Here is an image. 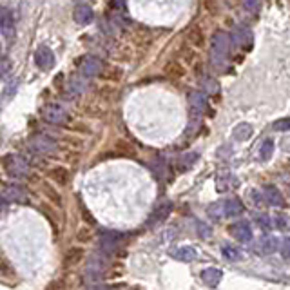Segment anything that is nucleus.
<instances>
[{"label":"nucleus","mask_w":290,"mask_h":290,"mask_svg":"<svg viewBox=\"0 0 290 290\" xmlns=\"http://www.w3.org/2000/svg\"><path fill=\"white\" fill-rule=\"evenodd\" d=\"M274 129H276V131H281V132L290 131V118H283V120L274 122Z\"/></svg>","instance_id":"7c9ffc66"},{"label":"nucleus","mask_w":290,"mask_h":290,"mask_svg":"<svg viewBox=\"0 0 290 290\" xmlns=\"http://www.w3.org/2000/svg\"><path fill=\"white\" fill-rule=\"evenodd\" d=\"M202 279L209 286H216V285H218L219 279H221V272L216 271V269H207V271L202 272Z\"/></svg>","instance_id":"a211bd4d"},{"label":"nucleus","mask_w":290,"mask_h":290,"mask_svg":"<svg viewBox=\"0 0 290 290\" xmlns=\"http://www.w3.org/2000/svg\"><path fill=\"white\" fill-rule=\"evenodd\" d=\"M163 73L169 76V78H183L185 76V68H183L182 62H178V60H169L167 64L163 65Z\"/></svg>","instance_id":"9d476101"},{"label":"nucleus","mask_w":290,"mask_h":290,"mask_svg":"<svg viewBox=\"0 0 290 290\" xmlns=\"http://www.w3.org/2000/svg\"><path fill=\"white\" fill-rule=\"evenodd\" d=\"M274 152V142L272 140H265L261 145V158L263 160H269Z\"/></svg>","instance_id":"393cba45"},{"label":"nucleus","mask_w":290,"mask_h":290,"mask_svg":"<svg viewBox=\"0 0 290 290\" xmlns=\"http://www.w3.org/2000/svg\"><path fill=\"white\" fill-rule=\"evenodd\" d=\"M259 2H261V0H243V6H245L247 11L256 13L259 9Z\"/></svg>","instance_id":"2f4dec72"},{"label":"nucleus","mask_w":290,"mask_h":290,"mask_svg":"<svg viewBox=\"0 0 290 290\" xmlns=\"http://www.w3.org/2000/svg\"><path fill=\"white\" fill-rule=\"evenodd\" d=\"M9 73H11V62L8 58H0V80H4Z\"/></svg>","instance_id":"bb28decb"},{"label":"nucleus","mask_w":290,"mask_h":290,"mask_svg":"<svg viewBox=\"0 0 290 290\" xmlns=\"http://www.w3.org/2000/svg\"><path fill=\"white\" fill-rule=\"evenodd\" d=\"M251 198L256 202V207H258V209H261V207L265 205V196L259 194L258 191H252V192H251Z\"/></svg>","instance_id":"72a5a7b5"},{"label":"nucleus","mask_w":290,"mask_h":290,"mask_svg":"<svg viewBox=\"0 0 290 290\" xmlns=\"http://www.w3.org/2000/svg\"><path fill=\"white\" fill-rule=\"evenodd\" d=\"M42 118L49 123H65L69 115L58 103H48V105H44V109H42Z\"/></svg>","instance_id":"f03ea898"},{"label":"nucleus","mask_w":290,"mask_h":290,"mask_svg":"<svg viewBox=\"0 0 290 290\" xmlns=\"http://www.w3.org/2000/svg\"><path fill=\"white\" fill-rule=\"evenodd\" d=\"M232 36H234V42L239 46V48H243L245 51H249V49L252 48V35L249 29L245 28H236L234 33H232Z\"/></svg>","instance_id":"1a4fd4ad"},{"label":"nucleus","mask_w":290,"mask_h":290,"mask_svg":"<svg viewBox=\"0 0 290 290\" xmlns=\"http://www.w3.org/2000/svg\"><path fill=\"white\" fill-rule=\"evenodd\" d=\"M261 247H263V252L271 254V252H276V251H278L279 243H278V239H276L274 236H265V238H263Z\"/></svg>","instance_id":"412c9836"},{"label":"nucleus","mask_w":290,"mask_h":290,"mask_svg":"<svg viewBox=\"0 0 290 290\" xmlns=\"http://www.w3.org/2000/svg\"><path fill=\"white\" fill-rule=\"evenodd\" d=\"M251 135H252V127L249 125V123H239V125H236V129H234V138L236 140L245 142Z\"/></svg>","instance_id":"aec40b11"},{"label":"nucleus","mask_w":290,"mask_h":290,"mask_svg":"<svg viewBox=\"0 0 290 290\" xmlns=\"http://www.w3.org/2000/svg\"><path fill=\"white\" fill-rule=\"evenodd\" d=\"M281 254L285 256V258H290V238H285V239H283Z\"/></svg>","instance_id":"e433bc0d"},{"label":"nucleus","mask_w":290,"mask_h":290,"mask_svg":"<svg viewBox=\"0 0 290 290\" xmlns=\"http://www.w3.org/2000/svg\"><path fill=\"white\" fill-rule=\"evenodd\" d=\"M44 290H68V281L65 279H53V281L48 283V286H46Z\"/></svg>","instance_id":"a878e982"},{"label":"nucleus","mask_w":290,"mask_h":290,"mask_svg":"<svg viewBox=\"0 0 290 290\" xmlns=\"http://www.w3.org/2000/svg\"><path fill=\"white\" fill-rule=\"evenodd\" d=\"M9 271V266H8V263H6V259L0 256V274H4V272H8Z\"/></svg>","instance_id":"58836bf2"},{"label":"nucleus","mask_w":290,"mask_h":290,"mask_svg":"<svg viewBox=\"0 0 290 290\" xmlns=\"http://www.w3.org/2000/svg\"><path fill=\"white\" fill-rule=\"evenodd\" d=\"M229 232L234 236L238 241H249L252 238V232H251V227L247 221H236L229 227Z\"/></svg>","instance_id":"0eeeda50"},{"label":"nucleus","mask_w":290,"mask_h":290,"mask_svg":"<svg viewBox=\"0 0 290 290\" xmlns=\"http://www.w3.org/2000/svg\"><path fill=\"white\" fill-rule=\"evenodd\" d=\"M209 216H211L212 219H218L221 218L223 214H225V203H214V205L209 207Z\"/></svg>","instance_id":"4be33fe9"},{"label":"nucleus","mask_w":290,"mask_h":290,"mask_svg":"<svg viewBox=\"0 0 290 290\" xmlns=\"http://www.w3.org/2000/svg\"><path fill=\"white\" fill-rule=\"evenodd\" d=\"M42 192H44V196L53 203V205L62 207V196L56 192V189L53 187V185H49V183H44V185H42Z\"/></svg>","instance_id":"f3484780"},{"label":"nucleus","mask_w":290,"mask_h":290,"mask_svg":"<svg viewBox=\"0 0 290 290\" xmlns=\"http://www.w3.org/2000/svg\"><path fill=\"white\" fill-rule=\"evenodd\" d=\"M35 64L42 71H49L55 65V53L51 51L49 46H38L35 51Z\"/></svg>","instance_id":"7ed1b4c3"},{"label":"nucleus","mask_w":290,"mask_h":290,"mask_svg":"<svg viewBox=\"0 0 290 290\" xmlns=\"http://www.w3.org/2000/svg\"><path fill=\"white\" fill-rule=\"evenodd\" d=\"M189 103H191V109L194 115H202L203 111H205L207 107V98L203 93L199 91H194L189 95Z\"/></svg>","instance_id":"f8f14e48"},{"label":"nucleus","mask_w":290,"mask_h":290,"mask_svg":"<svg viewBox=\"0 0 290 290\" xmlns=\"http://www.w3.org/2000/svg\"><path fill=\"white\" fill-rule=\"evenodd\" d=\"M172 258L180 259V261H192V259L198 258V252L192 247H180L172 251Z\"/></svg>","instance_id":"4468645a"},{"label":"nucleus","mask_w":290,"mask_h":290,"mask_svg":"<svg viewBox=\"0 0 290 290\" xmlns=\"http://www.w3.org/2000/svg\"><path fill=\"white\" fill-rule=\"evenodd\" d=\"M196 160H198V154H187V156H183V158L180 160V163H185V165H183V171H187V169L191 167V165L196 162Z\"/></svg>","instance_id":"473e14b6"},{"label":"nucleus","mask_w":290,"mask_h":290,"mask_svg":"<svg viewBox=\"0 0 290 290\" xmlns=\"http://www.w3.org/2000/svg\"><path fill=\"white\" fill-rule=\"evenodd\" d=\"M182 55H183V58L187 60V62H191V64L196 60V53L192 51V48H183L182 49Z\"/></svg>","instance_id":"c9c22d12"},{"label":"nucleus","mask_w":290,"mask_h":290,"mask_svg":"<svg viewBox=\"0 0 290 290\" xmlns=\"http://www.w3.org/2000/svg\"><path fill=\"white\" fill-rule=\"evenodd\" d=\"M187 42L191 44V48H198L202 49L203 46H205V35H203V31L199 28H191L187 31Z\"/></svg>","instance_id":"ddd939ff"},{"label":"nucleus","mask_w":290,"mask_h":290,"mask_svg":"<svg viewBox=\"0 0 290 290\" xmlns=\"http://www.w3.org/2000/svg\"><path fill=\"white\" fill-rule=\"evenodd\" d=\"M203 6H205L209 15H218V11H219L218 0H203Z\"/></svg>","instance_id":"c85d7f7f"},{"label":"nucleus","mask_w":290,"mask_h":290,"mask_svg":"<svg viewBox=\"0 0 290 290\" xmlns=\"http://www.w3.org/2000/svg\"><path fill=\"white\" fill-rule=\"evenodd\" d=\"M85 258V251L82 249V247H71V249H68L64 254V266H76L82 263V259Z\"/></svg>","instance_id":"6e6552de"},{"label":"nucleus","mask_w":290,"mask_h":290,"mask_svg":"<svg viewBox=\"0 0 290 290\" xmlns=\"http://www.w3.org/2000/svg\"><path fill=\"white\" fill-rule=\"evenodd\" d=\"M76 239H78V241H82V243L91 241V239H93V232L89 231V229H80V231L76 232Z\"/></svg>","instance_id":"c756f323"},{"label":"nucleus","mask_w":290,"mask_h":290,"mask_svg":"<svg viewBox=\"0 0 290 290\" xmlns=\"http://www.w3.org/2000/svg\"><path fill=\"white\" fill-rule=\"evenodd\" d=\"M0 35L8 40L15 36V18L9 8H0Z\"/></svg>","instance_id":"20e7f679"},{"label":"nucleus","mask_w":290,"mask_h":290,"mask_svg":"<svg viewBox=\"0 0 290 290\" xmlns=\"http://www.w3.org/2000/svg\"><path fill=\"white\" fill-rule=\"evenodd\" d=\"M78 68L80 73L84 76H98L103 71V64L98 58H95V56H84V58L80 60Z\"/></svg>","instance_id":"39448f33"},{"label":"nucleus","mask_w":290,"mask_h":290,"mask_svg":"<svg viewBox=\"0 0 290 290\" xmlns=\"http://www.w3.org/2000/svg\"><path fill=\"white\" fill-rule=\"evenodd\" d=\"M73 20L80 26H89L93 20H95V11H93L89 6L80 4V6H76L75 11H73Z\"/></svg>","instance_id":"423d86ee"},{"label":"nucleus","mask_w":290,"mask_h":290,"mask_svg":"<svg viewBox=\"0 0 290 290\" xmlns=\"http://www.w3.org/2000/svg\"><path fill=\"white\" fill-rule=\"evenodd\" d=\"M278 227L283 231H290V218L288 216H278Z\"/></svg>","instance_id":"f704fd0d"},{"label":"nucleus","mask_w":290,"mask_h":290,"mask_svg":"<svg viewBox=\"0 0 290 290\" xmlns=\"http://www.w3.org/2000/svg\"><path fill=\"white\" fill-rule=\"evenodd\" d=\"M48 176L53 180L55 183H58V185H68L69 183V178H71V174H69V171L64 167V165H56V167L49 169Z\"/></svg>","instance_id":"9b49d317"},{"label":"nucleus","mask_w":290,"mask_h":290,"mask_svg":"<svg viewBox=\"0 0 290 290\" xmlns=\"http://www.w3.org/2000/svg\"><path fill=\"white\" fill-rule=\"evenodd\" d=\"M229 51H231V38L225 31H218L214 33L211 40V58L214 65H223L225 64L227 56H229Z\"/></svg>","instance_id":"f257e3e1"},{"label":"nucleus","mask_w":290,"mask_h":290,"mask_svg":"<svg viewBox=\"0 0 290 290\" xmlns=\"http://www.w3.org/2000/svg\"><path fill=\"white\" fill-rule=\"evenodd\" d=\"M243 212V205L239 199L232 198V199H227L225 202V216H236V214H241Z\"/></svg>","instance_id":"6ab92c4d"},{"label":"nucleus","mask_w":290,"mask_h":290,"mask_svg":"<svg viewBox=\"0 0 290 290\" xmlns=\"http://www.w3.org/2000/svg\"><path fill=\"white\" fill-rule=\"evenodd\" d=\"M102 78H107V80H120L122 78V71L116 68H103L102 71Z\"/></svg>","instance_id":"5701e85b"},{"label":"nucleus","mask_w":290,"mask_h":290,"mask_svg":"<svg viewBox=\"0 0 290 290\" xmlns=\"http://www.w3.org/2000/svg\"><path fill=\"white\" fill-rule=\"evenodd\" d=\"M203 87L207 89V93H211V95H214V93H218V82H216L214 78H203Z\"/></svg>","instance_id":"cd10ccee"},{"label":"nucleus","mask_w":290,"mask_h":290,"mask_svg":"<svg viewBox=\"0 0 290 290\" xmlns=\"http://www.w3.org/2000/svg\"><path fill=\"white\" fill-rule=\"evenodd\" d=\"M263 196L269 203L272 205H283V198H281V192L274 187V185H266L265 191H263Z\"/></svg>","instance_id":"dca6fc26"},{"label":"nucleus","mask_w":290,"mask_h":290,"mask_svg":"<svg viewBox=\"0 0 290 290\" xmlns=\"http://www.w3.org/2000/svg\"><path fill=\"white\" fill-rule=\"evenodd\" d=\"M169 212H171V203H162V205L156 207V211L149 216L147 223L149 225H154V223H158V221H163V219L169 216Z\"/></svg>","instance_id":"2eb2a0df"},{"label":"nucleus","mask_w":290,"mask_h":290,"mask_svg":"<svg viewBox=\"0 0 290 290\" xmlns=\"http://www.w3.org/2000/svg\"><path fill=\"white\" fill-rule=\"evenodd\" d=\"M116 149H118L122 154L125 156H135V147H132L131 143H127L125 140H120V142H116Z\"/></svg>","instance_id":"b1692460"},{"label":"nucleus","mask_w":290,"mask_h":290,"mask_svg":"<svg viewBox=\"0 0 290 290\" xmlns=\"http://www.w3.org/2000/svg\"><path fill=\"white\" fill-rule=\"evenodd\" d=\"M82 216H84V219L89 223V225H95V218H93V216L89 214V212L85 211V209H82Z\"/></svg>","instance_id":"4c0bfd02"}]
</instances>
